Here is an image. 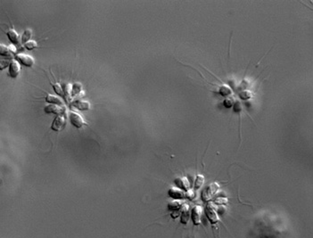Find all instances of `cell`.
<instances>
[{"label": "cell", "mask_w": 313, "mask_h": 238, "mask_svg": "<svg viewBox=\"0 0 313 238\" xmlns=\"http://www.w3.org/2000/svg\"><path fill=\"white\" fill-rule=\"evenodd\" d=\"M72 105H73L75 108L79 109V110H81V111H88V110L90 108V105L88 104V102L83 101V100L75 101V102L72 104Z\"/></svg>", "instance_id": "9"}, {"label": "cell", "mask_w": 313, "mask_h": 238, "mask_svg": "<svg viewBox=\"0 0 313 238\" xmlns=\"http://www.w3.org/2000/svg\"><path fill=\"white\" fill-rule=\"evenodd\" d=\"M81 91V84L76 83V84L73 85V87H72V88H71V95H76L79 94Z\"/></svg>", "instance_id": "15"}, {"label": "cell", "mask_w": 313, "mask_h": 238, "mask_svg": "<svg viewBox=\"0 0 313 238\" xmlns=\"http://www.w3.org/2000/svg\"><path fill=\"white\" fill-rule=\"evenodd\" d=\"M24 47H25V48L28 49V50H33V49H35V48L37 47V42L34 41V40H29L28 42H26V43L24 44Z\"/></svg>", "instance_id": "13"}, {"label": "cell", "mask_w": 313, "mask_h": 238, "mask_svg": "<svg viewBox=\"0 0 313 238\" xmlns=\"http://www.w3.org/2000/svg\"><path fill=\"white\" fill-rule=\"evenodd\" d=\"M203 182V176H198L197 179H196V182H195V186H196V188L200 187L202 186Z\"/></svg>", "instance_id": "19"}, {"label": "cell", "mask_w": 313, "mask_h": 238, "mask_svg": "<svg viewBox=\"0 0 313 238\" xmlns=\"http://www.w3.org/2000/svg\"><path fill=\"white\" fill-rule=\"evenodd\" d=\"M45 100L47 103H49L50 105H60L62 106L63 105V99L60 98L59 96L53 95H47L45 97Z\"/></svg>", "instance_id": "8"}, {"label": "cell", "mask_w": 313, "mask_h": 238, "mask_svg": "<svg viewBox=\"0 0 313 238\" xmlns=\"http://www.w3.org/2000/svg\"><path fill=\"white\" fill-rule=\"evenodd\" d=\"M6 35L9 38V40L14 45V46H18L20 44V36L19 34L13 30V29H10L7 32Z\"/></svg>", "instance_id": "6"}, {"label": "cell", "mask_w": 313, "mask_h": 238, "mask_svg": "<svg viewBox=\"0 0 313 238\" xmlns=\"http://www.w3.org/2000/svg\"><path fill=\"white\" fill-rule=\"evenodd\" d=\"M201 209L199 207H195L193 211H192V217H193V221L194 222L195 225H198L199 220H200V214H201Z\"/></svg>", "instance_id": "10"}, {"label": "cell", "mask_w": 313, "mask_h": 238, "mask_svg": "<svg viewBox=\"0 0 313 238\" xmlns=\"http://www.w3.org/2000/svg\"><path fill=\"white\" fill-rule=\"evenodd\" d=\"M20 71H21V66L19 64V63L16 60L12 61L9 65V76L11 78H16L19 75V73H20Z\"/></svg>", "instance_id": "5"}, {"label": "cell", "mask_w": 313, "mask_h": 238, "mask_svg": "<svg viewBox=\"0 0 313 238\" xmlns=\"http://www.w3.org/2000/svg\"><path fill=\"white\" fill-rule=\"evenodd\" d=\"M251 92L250 91H247V90H244V91H243L241 94H240V97L242 98V99H249L250 97H251Z\"/></svg>", "instance_id": "18"}, {"label": "cell", "mask_w": 313, "mask_h": 238, "mask_svg": "<svg viewBox=\"0 0 313 238\" xmlns=\"http://www.w3.org/2000/svg\"><path fill=\"white\" fill-rule=\"evenodd\" d=\"M66 121L65 118L63 115H57L52 122L51 125V129L54 131H61L64 129V126H65Z\"/></svg>", "instance_id": "2"}, {"label": "cell", "mask_w": 313, "mask_h": 238, "mask_svg": "<svg viewBox=\"0 0 313 238\" xmlns=\"http://www.w3.org/2000/svg\"><path fill=\"white\" fill-rule=\"evenodd\" d=\"M31 37H32V31L30 30H26L22 36V42L25 44L26 42L30 40Z\"/></svg>", "instance_id": "11"}, {"label": "cell", "mask_w": 313, "mask_h": 238, "mask_svg": "<svg viewBox=\"0 0 313 238\" xmlns=\"http://www.w3.org/2000/svg\"><path fill=\"white\" fill-rule=\"evenodd\" d=\"M53 88H54V91L57 95H63V96L64 97V95L63 87H62V85H61V84H58V83L54 84V85H53Z\"/></svg>", "instance_id": "12"}, {"label": "cell", "mask_w": 313, "mask_h": 238, "mask_svg": "<svg viewBox=\"0 0 313 238\" xmlns=\"http://www.w3.org/2000/svg\"><path fill=\"white\" fill-rule=\"evenodd\" d=\"M69 118H70V122L71 124L75 127L76 129H81L83 127V125L85 124L83 118L77 112H71L69 113Z\"/></svg>", "instance_id": "1"}, {"label": "cell", "mask_w": 313, "mask_h": 238, "mask_svg": "<svg viewBox=\"0 0 313 238\" xmlns=\"http://www.w3.org/2000/svg\"><path fill=\"white\" fill-rule=\"evenodd\" d=\"M232 105H233V100H232V99H226V100L224 101V105H225V107H227V108H230L231 106H232Z\"/></svg>", "instance_id": "20"}, {"label": "cell", "mask_w": 313, "mask_h": 238, "mask_svg": "<svg viewBox=\"0 0 313 238\" xmlns=\"http://www.w3.org/2000/svg\"><path fill=\"white\" fill-rule=\"evenodd\" d=\"M11 62L9 60H1L0 61V71L5 70L6 67H9Z\"/></svg>", "instance_id": "17"}, {"label": "cell", "mask_w": 313, "mask_h": 238, "mask_svg": "<svg viewBox=\"0 0 313 238\" xmlns=\"http://www.w3.org/2000/svg\"><path fill=\"white\" fill-rule=\"evenodd\" d=\"M169 194H170L171 197H174V198L182 197V195H183V194H182L180 191H179V190H176V189H171V190H170Z\"/></svg>", "instance_id": "16"}, {"label": "cell", "mask_w": 313, "mask_h": 238, "mask_svg": "<svg viewBox=\"0 0 313 238\" xmlns=\"http://www.w3.org/2000/svg\"><path fill=\"white\" fill-rule=\"evenodd\" d=\"M15 52H16V49L13 46L6 47L5 45L0 44V55L1 56H11Z\"/></svg>", "instance_id": "7"}, {"label": "cell", "mask_w": 313, "mask_h": 238, "mask_svg": "<svg viewBox=\"0 0 313 238\" xmlns=\"http://www.w3.org/2000/svg\"><path fill=\"white\" fill-rule=\"evenodd\" d=\"M15 59L18 63H21L26 67H31L34 64V59L30 55L25 54H17L15 55Z\"/></svg>", "instance_id": "3"}, {"label": "cell", "mask_w": 313, "mask_h": 238, "mask_svg": "<svg viewBox=\"0 0 313 238\" xmlns=\"http://www.w3.org/2000/svg\"><path fill=\"white\" fill-rule=\"evenodd\" d=\"M220 93L222 95H228L232 93L231 89L228 87V86H221L220 87Z\"/></svg>", "instance_id": "14"}, {"label": "cell", "mask_w": 313, "mask_h": 238, "mask_svg": "<svg viewBox=\"0 0 313 238\" xmlns=\"http://www.w3.org/2000/svg\"><path fill=\"white\" fill-rule=\"evenodd\" d=\"M46 113H55V114H62L65 112V108L60 105H48L44 108Z\"/></svg>", "instance_id": "4"}]
</instances>
